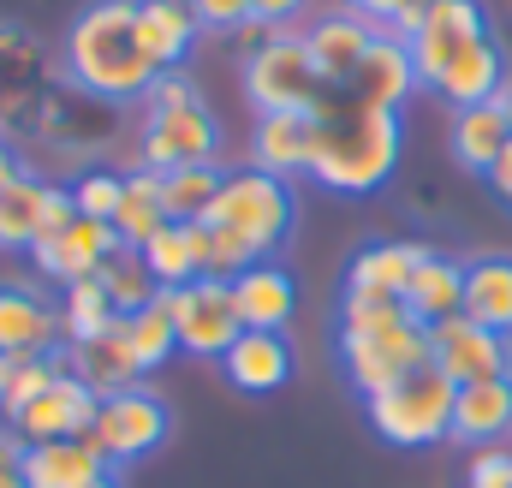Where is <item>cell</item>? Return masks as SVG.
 Wrapping results in <instances>:
<instances>
[{
    "label": "cell",
    "instance_id": "cell-1",
    "mask_svg": "<svg viewBox=\"0 0 512 488\" xmlns=\"http://www.w3.org/2000/svg\"><path fill=\"white\" fill-rule=\"evenodd\" d=\"M411 60H417V84H429L447 108L495 102L501 84H507V60H501V42L489 36L483 0L429 6L423 30L411 36Z\"/></svg>",
    "mask_w": 512,
    "mask_h": 488
},
{
    "label": "cell",
    "instance_id": "cell-2",
    "mask_svg": "<svg viewBox=\"0 0 512 488\" xmlns=\"http://www.w3.org/2000/svg\"><path fill=\"white\" fill-rule=\"evenodd\" d=\"M60 78L90 102H143L161 78L155 54L137 30V0H90L66 42H60Z\"/></svg>",
    "mask_w": 512,
    "mask_h": 488
},
{
    "label": "cell",
    "instance_id": "cell-3",
    "mask_svg": "<svg viewBox=\"0 0 512 488\" xmlns=\"http://www.w3.org/2000/svg\"><path fill=\"white\" fill-rule=\"evenodd\" d=\"M393 167H399V114L334 96L316 120L310 179L340 191V197H370L393 179Z\"/></svg>",
    "mask_w": 512,
    "mask_h": 488
},
{
    "label": "cell",
    "instance_id": "cell-4",
    "mask_svg": "<svg viewBox=\"0 0 512 488\" xmlns=\"http://www.w3.org/2000/svg\"><path fill=\"white\" fill-rule=\"evenodd\" d=\"M429 364V328L405 316V304L382 298H340V369L370 399L399 375Z\"/></svg>",
    "mask_w": 512,
    "mask_h": 488
},
{
    "label": "cell",
    "instance_id": "cell-5",
    "mask_svg": "<svg viewBox=\"0 0 512 488\" xmlns=\"http://www.w3.org/2000/svg\"><path fill=\"white\" fill-rule=\"evenodd\" d=\"M292 221H298V203H292V179H274V173H227L203 227L227 233L251 250L256 262H268L280 244L292 239Z\"/></svg>",
    "mask_w": 512,
    "mask_h": 488
},
{
    "label": "cell",
    "instance_id": "cell-6",
    "mask_svg": "<svg viewBox=\"0 0 512 488\" xmlns=\"http://www.w3.org/2000/svg\"><path fill=\"white\" fill-rule=\"evenodd\" d=\"M245 96L256 114H316L334 102L328 78L310 60V42L298 30H274L262 48L245 54Z\"/></svg>",
    "mask_w": 512,
    "mask_h": 488
},
{
    "label": "cell",
    "instance_id": "cell-7",
    "mask_svg": "<svg viewBox=\"0 0 512 488\" xmlns=\"http://www.w3.org/2000/svg\"><path fill=\"white\" fill-rule=\"evenodd\" d=\"M453 381L435 364H417L411 375H399L393 387L370 393L364 411H370V429L382 435L387 447H435L453 435Z\"/></svg>",
    "mask_w": 512,
    "mask_h": 488
},
{
    "label": "cell",
    "instance_id": "cell-8",
    "mask_svg": "<svg viewBox=\"0 0 512 488\" xmlns=\"http://www.w3.org/2000/svg\"><path fill=\"white\" fill-rule=\"evenodd\" d=\"M149 173H179V167H215L221 155V125L203 108V96L143 108V143H137Z\"/></svg>",
    "mask_w": 512,
    "mask_h": 488
},
{
    "label": "cell",
    "instance_id": "cell-9",
    "mask_svg": "<svg viewBox=\"0 0 512 488\" xmlns=\"http://www.w3.org/2000/svg\"><path fill=\"white\" fill-rule=\"evenodd\" d=\"M167 435H173V411H167V399L149 393L143 381H137V387H120V393H102V411H96L90 441H96V453H102L108 465H137V459L161 453Z\"/></svg>",
    "mask_w": 512,
    "mask_h": 488
},
{
    "label": "cell",
    "instance_id": "cell-10",
    "mask_svg": "<svg viewBox=\"0 0 512 488\" xmlns=\"http://www.w3.org/2000/svg\"><path fill=\"white\" fill-rule=\"evenodd\" d=\"M167 310H173L179 352H191V358H215V364H221L227 346L245 334L239 304H233V280H215V274H203V280L167 292Z\"/></svg>",
    "mask_w": 512,
    "mask_h": 488
},
{
    "label": "cell",
    "instance_id": "cell-11",
    "mask_svg": "<svg viewBox=\"0 0 512 488\" xmlns=\"http://www.w3.org/2000/svg\"><path fill=\"white\" fill-rule=\"evenodd\" d=\"M96 411H102V393H96L84 375L60 369V375L12 417V429L24 435V447H36V441H90Z\"/></svg>",
    "mask_w": 512,
    "mask_h": 488
},
{
    "label": "cell",
    "instance_id": "cell-12",
    "mask_svg": "<svg viewBox=\"0 0 512 488\" xmlns=\"http://www.w3.org/2000/svg\"><path fill=\"white\" fill-rule=\"evenodd\" d=\"M78 215L72 191L54 185V179H36V173H18L6 191H0V250L18 256V250H36V239H48L54 227H66Z\"/></svg>",
    "mask_w": 512,
    "mask_h": 488
},
{
    "label": "cell",
    "instance_id": "cell-13",
    "mask_svg": "<svg viewBox=\"0 0 512 488\" xmlns=\"http://www.w3.org/2000/svg\"><path fill=\"white\" fill-rule=\"evenodd\" d=\"M429 364L441 369L453 387L465 381H489V375H512V340L495 328H477L471 316H447L429 328Z\"/></svg>",
    "mask_w": 512,
    "mask_h": 488
},
{
    "label": "cell",
    "instance_id": "cell-14",
    "mask_svg": "<svg viewBox=\"0 0 512 488\" xmlns=\"http://www.w3.org/2000/svg\"><path fill=\"white\" fill-rule=\"evenodd\" d=\"M114 250H120V239H114V227H108V221L72 215L66 227H54L48 239H36L30 262L42 268V280H54V286H78V280L102 274V262H108Z\"/></svg>",
    "mask_w": 512,
    "mask_h": 488
},
{
    "label": "cell",
    "instance_id": "cell-15",
    "mask_svg": "<svg viewBox=\"0 0 512 488\" xmlns=\"http://www.w3.org/2000/svg\"><path fill=\"white\" fill-rule=\"evenodd\" d=\"M304 42H310L316 72L328 78V90H352V78H358V66H364V54L376 42V24L358 18V12H328V18H316L304 30Z\"/></svg>",
    "mask_w": 512,
    "mask_h": 488
},
{
    "label": "cell",
    "instance_id": "cell-16",
    "mask_svg": "<svg viewBox=\"0 0 512 488\" xmlns=\"http://www.w3.org/2000/svg\"><path fill=\"white\" fill-rule=\"evenodd\" d=\"M411 90H417V60H411V42H399V36H382L376 30V42H370V54H364V66H358V78H352V102H370V108H387V114H399L405 102H411Z\"/></svg>",
    "mask_w": 512,
    "mask_h": 488
},
{
    "label": "cell",
    "instance_id": "cell-17",
    "mask_svg": "<svg viewBox=\"0 0 512 488\" xmlns=\"http://www.w3.org/2000/svg\"><path fill=\"white\" fill-rule=\"evenodd\" d=\"M316 155V114H256L251 131V167L274 179H298L310 173Z\"/></svg>",
    "mask_w": 512,
    "mask_h": 488
},
{
    "label": "cell",
    "instance_id": "cell-18",
    "mask_svg": "<svg viewBox=\"0 0 512 488\" xmlns=\"http://www.w3.org/2000/svg\"><path fill=\"white\" fill-rule=\"evenodd\" d=\"M18 477L24 488H96L102 477H114V465L96 453V441H36L24 447Z\"/></svg>",
    "mask_w": 512,
    "mask_h": 488
},
{
    "label": "cell",
    "instance_id": "cell-19",
    "mask_svg": "<svg viewBox=\"0 0 512 488\" xmlns=\"http://www.w3.org/2000/svg\"><path fill=\"white\" fill-rule=\"evenodd\" d=\"M60 346V304L30 286H0V358L54 352Z\"/></svg>",
    "mask_w": 512,
    "mask_h": 488
},
{
    "label": "cell",
    "instance_id": "cell-20",
    "mask_svg": "<svg viewBox=\"0 0 512 488\" xmlns=\"http://www.w3.org/2000/svg\"><path fill=\"white\" fill-rule=\"evenodd\" d=\"M417 262H423V244H411V239L364 244V250L352 256V268H346V292H340V298H382V304H399Z\"/></svg>",
    "mask_w": 512,
    "mask_h": 488
},
{
    "label": "cell",
    "instance_id": "cell-21",
    "mask_svg": "<svg viewBox=\"0 0 512 488\" xmlns=\"http://www.w3.org/2000/svg\"><path fill=\"white\" fill-rule=\"evenodd\" d=\"M221 369H227V381H233L239 393H274V387L292 381V340L274 334V328H245V334L227 346Z\"/></svg>",
    "mask_w": 512,
    "mask_h": 488
},
{
    "label": "cell",
    "instance_id": "cell-22",
    "mask_svg": "<svg viewBox=\"0 0 512 488\" xmlns=\"http://www.w3.org/2000/svg\"><path fill=\"white\" fill-rule=\"evenodd\" d=\"M399 304H405V316L423 322V328L459 316V310H465V262H453V256H441V250H423V262L411 268Z\"/></svg>",
    "mask_w": 512,
    "mask_h": 488
},
{
    "label": "cell",
    "instance_id": "cell-23",
    "mask_svg": "<svg viewBox=\"0 0 512 488\" xmlns=\"http://www.w3.org/2000/svg\"><path fill=\"white\" fill-rule=\"evenodd\" d=\"M233 304H239V322H245V328H274V334H286V322H292V310H298V280L268 256V262H256L245 274H233Z\"/></svg>",
    "mask_w": 512,
    "mask_h": 488
},
{
    "label": "cell",
    "instance_id": "cell-24",
    "mask_svg": "<svg viewBox=\"0 0 512 488\" xmlns=\"http://www.w3.org/2000/svg\"><path fill=\"white\" fill-rule=\"evenodd\" d=\"M114 352H120V364L131 369V381H143L149 369H161L173 352H179V334H173V310H167V292L149 304V310H137V316H120L114 322Z\"/></svg>",
    "mask_w": 512,
    "mask_h": 488
},
{
    "label": "cell",
    "instance_id": "cell-25",
    "mask_svg": "<svg viewBox=\"0 0 512 488\" xmlns=\"http://www.w3.org/2000/svg\"><path fill=\"white\" fill-rule=\"evenodd\" d=\"M512 435V375H489V381H465L453 393V441L489 447Z\"/></svg>",
    "mask_w": 512,
    "mask_h": 488
},
{
    "label": "cell",
    "instance_id": "cell-26",
    "mask_svg": "<svg viewBox=\"0 0 512 488\" xmlns=\"http://www.w3.org/2000/svg\"><path fill=\"white\" fill-rule=\"evenodd\" d=\"M477 328H495L512 340V256H471L465 262V310Z\"/></svg>",
    "mask_w": 512,
    "mask_h": 488
},
{
    "label": "cell",
    "instance_id": "cell-27",
    "mask_svg": "<svg viewBox=\"0 0 512 488\" xmlns=\"http://www.w3.org/2000/svg\"><path fill=\"white\" fill-rule=\"evenodd\" d=\"M137 30H143V48L155 54L161 72H179L185 54H191V42L203 36L191 0H137Z\"/></svg>",
    "mask_w": 512,
    "mask_h": 488
},
{
    "label": "cell",
    "instance_id": "cell-28",
    "mask_svg": "<svg viewBox=\"0 0 512 488\" xmlns=\"http://www.w3.org/2000/svg\"><path fill=\"white\" fill-rule=\"evenodd\" d=\"M137 256L161 280V292H179V286L203 280V221H167Z\"/></svg>",
    "mask_w": 512,
    "mask_h": 488
},
{
    "label": "cell",
    "instance_id": "cell-29",
    "mask_svg": "<svg viewBox=\"0 0 512 488\" xmlns=\"http://www.w3.org/2000/svg\"><path fill=\"white\" fill-rule=\"evenodd\" d=\"M507 137H512V125L495 102L453 108V161H459L465 173H483V179H489V167H495V155L507 149Z\"/></svg>",
    "mask_w": 512,
    "mask_h": 488
},
{
    "label": "cell",
    "instance_id": "cell-30",
    "mask_svg": "<svg viewBox=\"0 0 512 488\" xmlns=\"http://www.w3.org/2000/svg\"><path fill=\"white\" fill-rule=\"evenodd\" d=\"M114 322H120V310H114V298L96 274L78 280V286H60V340L66 346H96V340L114 334Z\"/></svg>",
    "mask_w": 512,
    "mask_h": 488
},
{
    "label": "cell",
    "instance_id": "cell-31",
    "mask_svg": "<svg viewBox=\"0 0 512 488\" xmlns=\"http://www.w3.org/2000/svg\"><path fill=\"white\" fill-rule=\"evenodd\" d=\"M161 227H167V209H161V173L137 167V173H126V191H120V209H114V239H120V250H143Z\"/></svg>",
    "mask_w": 512,
    "mask_h": 488
},
{
    "label": "cell",
    "instance_id": "cell-32",
    "mask_svg": "<svg viewBox=\"0 0 512 488\" xmlns=\"http://www.w3.org/2000/svg\"><path fill=\"white\" fill-rule=\"evenodd\" d=\"M66 369V358L60 352H24V358H0V417L12 423L54 375Z\"/></svg>",
    "mask_w": 512,
    "mask_h": 488
},
{
    "label": "cell",
    "instance_id": "cell-33",
    "mask_svg": "<svg viewBox=\"0 0 512 488\" xmlns=\"http://www.w3.org/2000/svg\"><path fill=\"white\" fill-rule=\"evenodd\" d=\"M102 286H108V298H114V310L120 316H137V310H149L155 298H161V280L143 268V256L137 250H114L108 262H102V274H96Z\"/></svg>",
    "mask_w": 512,
    "mask_h": 488
},
{
    "label": "cell",
    "instance_id": "cell-34",
    "mask_svg": "<svg viewBox=\"0 0 512 488\" xmlns=\"http://www.w3.org/2000/svg\"><path fill=\"white\" fill-rule=\"evenodd\" d=\"M221 167H179V173H161V209L167 221H203L215 191H221Z\"/></svg>",
    "mask_w": 512,
    "mask_h": 488
},
{
    "label": "cell",
    "instance_id": "cell-35",
    "mask_svg": "<svg viewBox=\"0 0 512 488\" xmlns=\"http://www.w3.org/2000/svg\"><path fill=\"white\" fill-rule=\"evenodd\" d=\"M72 203H78V215H90V221H108L114 227V209H120V191H126V173H108V167H90V173H78L72 185Z\"/></svg>",
    "mask_w": 512,
    "mask_h": 488
},
{
    "label": "cell",
    "instance_id": "cell-36",
    "mask_svg": "<svg viewBox=\"0 0 512 488\" xmlns=\"http://www.w3.org/2000/svg\"><path fill=\"white\" fill-rule=\"evenodd\" d=\"M197 12V30H221V36H239L251 24V0H191Z\"/></svg>",
    "mask_w": 512,
    "mask_h": 488
},
{
    "label": "cell",
    "instance_id": "cell-37",
    "mask_svg": "<svg viewBox=\"0 0 512 488\" xmlns=\"http://www.w3.org/2000/svg\"><path fill=\"white\" fill-rule=\"evenodd\" d=\"M310 0H251V24H268V30H286L292 18H304Z\"/></svg>",
    "mask_w": 512,
    "mask_h": 488
},
{
    "label": "cell",
    "instance_id": "cell-38",
    "mask_svg": "<svg viewBox=\"0 0 512 488\" xmlns=\"http://www.w3.org/2000/svg\"><path fill=\"white\" fill-rule=\"evenodd\" d=\"M471 488H512V453H483L471 465Z\"/></svg>",
    "mask_w": 512,
    "mask_h": 488
},
{
    "label": "cell",
    "instance_id": "cell-39",
    "mask_svg": "<svg viewBox=\"0 0 512 488\" xmlns=\"http://www.w3.org/2000/svg\"><path fill=\"white\" fill-rule=\"evenodd\" d=\"M405 6H411V0H346V12H358V18H370L376 30H382L387 18H399Z\"/></svg>",
    "mask_w": 512,
    "mask_h": 488
},
{
    "label": "cell",
    "instance_id": "cell-40",
    "mask_svg": "<svg viewBox=\"0 0 512 488\" xmlns=\"http://www.w3.org/2000/svg\"><path fill=\"white\" fill-rule=\"evenodd\" d=\"M489 185H495V197L512 209V137H507V149L495 155V167H489Z\"/></svg>",
    "mask_w": 512,
    "mask_h": 488
},
{
    "label": "cell",
    "instance_id": "cell-41",
    "mask_svg": "<svg viewBox=\"0 0 512 488\" xmlns=\"http://www.w3.org/2000/svg\"><path fill=\"white\" fill-rule=\"evenodd\" d=\"M18 173H24V161H18V155H12V143L0 137V191H6V185H12Z\"/></svg>",
    "mask_w": 512,
    "mask_h": 488
},
{
    "label": "cell",
    "instance_id": "cell-42",
    "mask_svg": "<svg viewBox=\"0 0 512 488\" xmlns=\"http://www.w3.org/2000/svg\"><path fill=\"white\" fill-rule=\"evenodd\" d=\"M495 108H501V114H507V125H512V78L501 84V96H495Z\"/></svg>",
    "mask_w": 512,
    "mask_h": 488
},
{
    "label": "cell",
    "instance_id": "cell-43",
    "mask_svg": "<svg viewBox=\"0 0 512 488\" xmlns=\"http://www.w3.org/2000/svg\"><path fill=\"white\" fill-rule=\"evenodd\" d=\"M0 488H24V477L18 471H0Z\"/></svg>",
    "mask_w": 512,
    "mask_h": 488
},
{
    "label": "cell",
    "instance_id": "cell-44",
    "mask_svg": "<svg viewBox=\"0 0 512 488\" xmlns=\"http://www.w3.org/2000/svg\"><path fill=\"white\" fill-rule=\"evenodd\" d=\"M96 488H120V483H114V477H102V483H96Z\"/></svg>",
    "mask_w": 512,
    "mask_h": 488
},
{
    "label": "cell",
    "instance_id": "cell-45",
    "mask_svg": "<svg viewBox=\"0 0 512 488\" xmlns=\"http://www.w3.org/2000/svg\"><path fill=\"white\" fill-rule=\"evenodd\" d=\"M417 6H423V12H429V6H441V0H417Z\"/></svg>",
    "mask_w": 512,
    "mask_h": 488
}]
</instances>
